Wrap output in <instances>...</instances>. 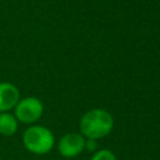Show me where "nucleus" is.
Instances as JSON below:
<instances>
[{
	"label": "nucleus",
	"mask_w": 160,
	"mask_h": 160,
	"mask_svg": "<svg viewBox=\"0 0 160 160\" xmlns=\"http://www.w3.org/2000/svg\"><path fill=\"white\" fill-rule=\"evenodd\" d=\"M19 121V124L32 125L35 124L44 114V104L36 96H25L20 98L18 104L14 108L12 112Z\"/></svg>",
	"instance_id": "3"
},
{
	"label": "nucleus",
	"mask_w": 160,
	"mask_h": 160,
	"mask_svg": "<svg viewBox=\"0 0 160 160\" xmlns=\"http://www.w3.org/2000/svg\"><path fill=\"white\" fill-rule=\"evenodd\" d=\"M80 132L85 139L99 140L109 135L114 126L112 115L105 109H91L86 111L79 122Z\"/></svg>",
	"instance_id": "1"
},
{
	"label": "nucleus",
	"mask_w": 160,
	"mask_h": 160,
	"mask_svg": "<svg viewBox=\"0 0 160 160\" xmlns=\"http://www.w3.org/2000/svg\"><path fill=\"white\" fill-rule=\"evenodd\" d=\"M22 144L29 152L35 155H45L54 148L55 138L49 128L32 124L29 125L22 132Z\"/></svg>",
	"instance_id": "2"
},
{
	"label": "nucleus",
	"mask_w": 160,
	"mask_h": 160,
	"mask_svg": "<svg viewBox=\"0 0 160 160\" xmlns=\"http://www.w3.org/2000/svg\"><path fill=\"white\" fill-rule=\"evenodd\" d=\"M90 160H116V156L109 149H100L94 152Z\"/></svg>",
	"instance_id": "7"
},
{
	"label": "nucleus",
	"mask_w": 160,
	"mask_h": 160,
	"mask_svg": "<svg viewBox=\"0 0 160 160\" xmlns=\"http://www.w3.org/2000/svg\"><path fill=\"white\" fill-rule=\"evenodd\" d=\"M19 128V121L11 111L0 112V135L12 136Z\"/></svg>",
	"instance_id": "6"
},
{
	"label": "nucleus",
	"mask_w": 160,
	"mask_h": 160,
	"mask_svg": "<svg viewBox=\"0 0 160 160\" xmlns=\"http://www.w3.org/2000/svg\"><path fill=\"white\" fill-rule=\"evenodd\" d=\"M85 148V138L80 132H69L60 138L58 151L64 158H75L82 152Z\"/></svg>",
	"instance_id": "4"
},
{
	"label": "nucleus",
	"mask_w": 160,
	"mask_h": 160,
	"mask_svg": "<svg viewBox=\"0 0 160 160\" xmlns=\"http://www.w3.org/2000/svg\"><path fill=\"white\" fill-rule=\"evenodd\" d=\"M96 148H98V142H96V140H92V139H85V148H84V149H86V150H89V151H95Z\"/></svg>",
	"instance_id": "8"
},
{
	"label": "nucleus",
	"mask_w": 160,
	"mask_h": 160,
	"mask_svg": "<svg viewBox=\"0 0 160 160\" xmlns=\"http://www.w3.org/2000/svg\"><path fill=\"white\" fill-rule=\"evenodd\" d=\"M20 98L16 85L10 81H0V112L12 111Z\"/></svg>",
	"instance_id": "5"
}]
</instances>
